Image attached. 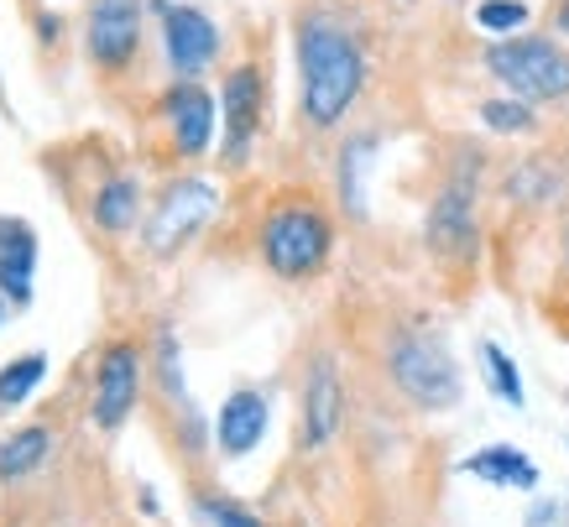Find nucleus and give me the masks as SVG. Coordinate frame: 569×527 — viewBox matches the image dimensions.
<instances>
[{
    "mask_svg": "<svg viewBox=\"0 0 569 527\" xmlns=\"http://www.w3.org/2000/svg\"><path fill=\"white\" fill-rule=\"evenodd\" d=\"M298 52V110L309 131H340L366 89V48L356 27L335 11H298L293 21Z\"/></svg>",
    "mask_w": 569,
    "mask_h": 527,
    "instance_id": "obj_1",
    "label": "nucleus"
},
{
    "mask_svg": "<svg viewBox=\"0 0 569 527\" xmlns=\"http://www.w3.org/2000/svg\"><path fill=\"white\" fill-rule=\"evenodd\" d=\"M257 251H261V267L282 282H309L329 267L335 256V220L329 209L303 193V188H288L277 193L272 205L261 209L257 220Z\"/></svg>",
    "mask_w": 569,
    "mask_h": 527,
    "instance_id": "obj_2",
    "label": "nucleus"
},
{
    "mask_svg": "<svg viewBox=\"0 0 569 527\" xmlns=\"http://www.w3.org/2000/svg\"><path fill=\"white\" fill-rule=\"evenodd\" d=\"M387 376H392V387L423 412H445L460 402V366L455 356L445 350V340L433 335V329H418V324H402L392 340H387Z\"/></svg>",
    "mask_w": 569,
    "mask_h": 527,
    "instance_id": "obj_3",
    "label": "nucleus"
},
{
    "mask_svg": "<svg viewBox=\"0 0 569 527\" xmlns=\"http://www.w3.org/2000/svg\"><path fill=\"white\" fill-rule=\"evenodd\" d=\"M486 73L528 105L569 100V52L553 37H497L486 48Z\"/></svg>",
    "mask_w": 569,
    "mask_h": 527,
    "instance_id": "obj_4",
    "label": "nucleus"
},
{
    "mask_svg": "<svg viewBox=\"0 0 569 527\" xmlns=\"http://www.w3.org/2000/svg\"><path fill=\"white\" fill-rule=\"evenodd\" d=\"M214 209H220V188L209 183V178H173V183L157 193L152 215H147V230H141L147 251L162 256V261L178 256L209 225Z\"/></svg>",
    "mask_w": 569,
    "mask_h": 527,
    "instance_id": "obj_5",
    "label": "nucleus"
},
{
    "mask_svg": "<svg viewBox=\"0 0 569 527\" xmlns=\"http://www.w3.org/2000/svg\"><path fill=\"white\" fill-rule=\"evenodd\" d=\"M141 52V0H89L84 11V58L104 79H116Z\"/></svg>",
    "mask_w": 569,
    "mask_h": 527,
    "instance_id": "obj_6",
    "label": "nucleus"
},
{
    "mask_svg": "<svg viewBox=\"0 0 569 527\" xmlns=\"http://www.w3.org/2000/svg\"><path fill=\"white\" fill-rule=\"evenodd\" d=\"M476 168L481 162H470L439 188V199L429 209V246L433 256H445V261H470L476 256Z\"/></svg>",
    "mask_w": 569,
    "mask_h": 527,
    "instance_id": "obj_7",
    "label": "nucleus"
},
{
    "mask_svg": "<svg viewBox=\"0 0 569 527\" xmlns=\"http://www.w3.org/2000/svg\"><path fill=\"white\" fill-rule=\"evenodd\" d=\"M267 116V73L257 63H236L220 84V120H224V162L241 168L251 157V141Z\"/></svg>",
    "mask_w": 569,
    "mask_h": 527,
    "instance_id": "obj_8",
    "label": "nucleus"
},
{
    "mask_svg": "<svg viewBox=\"0 0 569 527\" xmlns=\"http://www.w3.org/2000/svg\"><path fill=\"white\" fill-rule=\"evenodd\" d=\"M152 11L162 17V52L173 63L178 79H193L204 73L214 58H220V27L199 11V6H183V0H152Z\"/></svg>",
    "mask_w": 569,
    "mask_h": 527,
    "instance_id": "obj_9",
    "label": "nucleus"
},
{
    "mask_svg": "<svg viewBox=\"0 0 569 527\" xmlns=\"http://www.w3.org/2000/svg\"><path fill=\"white\" fill-rule=\"evenodd\" d=\"M137 397H141V350L131 340L104 345L100 366H94V402H89L94 428L116 434L137 412Z\"/></svg>",
    "mask_w": 569,
    "mask_h": 527,
    "instance_id": "obj_10",
    "label": "nucleus"
},
{
    "mask_svg": "<svg viewBox=\"0 0 569 527\" xmlns=\"http://www.w3.org/2000/svg\"><path fill=\"white\" fill-rule=\"evenodd\" d=\"M214 116H220V105L209 95L199 79H178L168 95H162V120H168V131H173V147L178 157H204L209 141H214Z\"/></svg>",
    "mask_w": 569,
    "mask_h": 527,
    "instance_id": "obj_11",
    "label": "nucleus"
},
{
    "mask_svg": "<svg viewBox=\"0 0 569 527\" xmlns=\"http://www.w3.org/2000/svg\"><path fill=\"white\" fill-rule=\"evenodd\" d=\"M340 418H346V387H340L335 360L319 356L303 381V449H325L340 434Z\"/></svg>",
    "mask_w": 569,
    "mask_h": 527,
    "instance_id": "obj_12",
    "label": "nucleus"
},
{
    "mask_svg": "<svg viewBox=\"0 0 569 527\" xmlns=\"http://www.w3.org/2000/svg\"><path fill=\"white\" fill-rule=\"evenodd\" d=\"M267 418H272V408H267V391L257 387H241L224 397L220 418H214V444H220V455L241 459L251 455L261 439H267Z\"/></svg>",
    "mask_w": 569,
    "mask_h": 527,
    "instance_id": "obj_13",
    "label": "nucleus"
},
{
    "mask_svg": "<svg viewBox=\"0 0 569 527\" xmlns=\"http://www.w3.org/2000/svg\"><path fill=\"white\" fill-rule=\"evenodd\" d=\"M37 230L27 220H0V292L6 304H32Z\"/></svg>",
    "mask_w": 569,
    "mask_h": 527,
    "instance_id": "obj_14",
    "label": "nucleus"
},
{
    "mask_svg": "<svg viewBox=\"0 0 569 527\" xmlns=\"http://www.w3.org/2000/svg\"><path fill=\"white\" fill-rule=\"evenodd\" d=\"M89 220L100 225L104 236H126L141 220V183L131 172H110L94 193H89Z\"/></svg>",
    "mask_w": 569,
    "mask_h": 527,
    "instance_id": "obj_15",
    "label": "nucleus"
},
{
    "mask_svg": "<svg viewBox=\"0 0 569 527\" xmlns=\"http://www.w3.org/2000/svg\"><path fill=\"white\" fill-rule=\"evenodd\" d=\"M460 470L491 480V486H518V491H533L538 486V465L522 455V449H512V444H491L481 455H470Z\"/></svg>",
    "mask_w": 569,
    "mask_h": 527,
    "instance_id": "obj_16",
    "label": "nucleus"
},
{
    "mask_svg": "<svg viewBox=\"0 0 569 527\" xmlns=\"http://www.w3.org/2000/svg\"><path fill=\"white\" fill-rule=\"evenodd\" d=\"M52 455V434L48 428H17L11 439H0V480H21L42 470Z\"/></svg>",
    "mask_w": 569,
    "mask_h": 527,
    "instance_id": "obj_17",
    "label": "nucleus"
},
{
    "mask_svg": "<svg viewBox=\"0 0 569 527\" xmlns=\"http://www.w3.org/2000/svg\"><path fill=\"white\" fill-rule=\"evenodd\" d=\"M48 376V356L32 350V356H17L6 371H0V408H21L27 397L37 391V381Z\"/></svg>",
    "mask_w": 569,
    "mask_h": 527,
    "instance_id": "obj_18",
    "label": "nucleus"
},
{
    "mask_svg": "<svg viewBox=\"0 0 569 527\" xmlns=\"http://www.w3.org/2000/svg\"><path fill=\"white\" fill-rule=\"evenodd\" d=\"M371 147H377V137H350L346 152H340V199H346L350 215H366V193H361V172L366 162H371Z\"/></svg>",
    "mask_w": 569,
    "mask_h": 527,
    "instance_id": "obj_19",
    "label": "nucleus"
},
{
    "mask_svg": "<svg viewBox=\"0 0 569 527\" xmlns=\"http://www.w3.org/2000/svg\"><path fill=\"white\" fill-rule=\"evenodd\" d=\"M481 120H486V131H501V137H528V131H538L533 105L518 100V95L486 100V105H481Z\"/></svg>",
    "mask_w": 569,
    "mask_h": 527,
    "instance_id": "obj_20",
    "label": "nucleus"
},
{
    "mask_svg": "<svg viewBox=\"0 0 569 527\" xmlns=\"http://www.w3.org/2000/svg\"><path fill=\"white\" fill-rule=\"evenodd\" d=\"M481 360H486V376H491V391H497L507 408H522L528 402V391H522V376H518V360L507 356L501 345L486 340L481 345Z\"/></svg>",
    "mask_w": 569,
    "mask_h": 527,
    "instance_id": "obj_21",
    "label": "nucleus"
},
{
    "mask_svg": "<svg viewBox=\"0 0 569 527\" xmlns=\"http://www.w3.org/2000/svg\"><path fill=\"white\" fill-rule=\"evenodd\" d=\"M476 27L491 37H512L528 27V6L522 0H481L476 6Z\"/></svg>",
    "mask_w": 569,
    "mask_h": 527,
    "instance_id": "obj_22",
    "label": "nucleus"
},
{
    "mask_svg": "<svg viewBox=\"0 0 569 527\" xmlns=\"http://www.w3.org/2000/svg\"><path fill=\"white\" fill-rule=\"evenodd\" d=\"M193 507H199V517H204L209 527H267L257 511H246L241 501H230V496L199 491V496H193Z\"/></svg>",
    "mask_w": 569,
    "mask_h": 527,
    "instance_id": "obj_23",
    "label": "nucleus"
},
{
    "mask_svg": "<svg viewBox=\"0 0 569 527\" xmlns=\"http://www.w3.org/2000/svg\"><path fill=\"white\" fill-rule=\"evenodd\" d=\"M543 523H553V507H533V511H528V527H543Z\"/></svg>",
    "mask_w": 569,
    "mask_h": 527,
    "instance_id": "obj_24",
    "label": "nucleus"
},
{
    "mask_svg": "<svg viewBox=\"0 0 569 527\" xmlns=\"http://www.w3.org/2000/svg\"><path fill=\"white\" fill-rule=\"evenodd\" d=\"M553 21H559V32H569V0L559 6V17H553Z\"/></svg>",
    "mask_w": 569,
    "mask_h": 527,
    "instance_id": "obj_25",
    "label": "nucleus"
},
{
    "mask_svg": "<svg viewBox=\"0 0 569 527\" xmlns=\"http://www.w3.org/2000/svg\"><path fill=\"white\" fill-rule=\"evenodd\" d=\"M0 324H6V292H0Z\"/></svg>",
    "mask_w": 569,
    "mask_h": 527,
    "instance_id": "obj_26",
    "label": "nucleus"
},
{
    "mask_svg": "<svg viewBox=\"0 0 569 527\" xmlns=\"http://www.w3.org/2000/svg\"><path fill=\"white\" fill-rule=\"evenodd\" d=\"M565 261H569V246H565Z\"/></svg>",
    "mask_w": 569,
    "mask_h": 527,
    "instance_id": "obj_27",
    "label": "nucleus"
}]
</instances>
